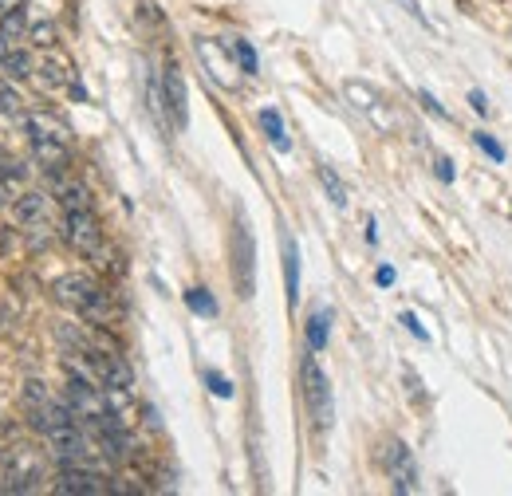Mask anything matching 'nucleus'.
<instances>
[{
  "instance_id": "nucleus-24",
  "label": "nucleus",
  "mask_w": 512,
  "mask_h": 496,
  "mask_svg": "<svg viewBox=\"0 0 512 496\" xmlns=\"http://www.w3.org/2000/svg\"><path fill=\"white\" fill-rule=\"evenodd\" d=\"M233 52H237V63H241V71H245V75H256L253 44H249V40H237V44H233Z\"/></svg>"
},
{
  "instance_id": "nucleus-11",
  "label": "nucleus",
  "mask_w": 512,
  "mask_h": 496,
  "mask_svg": "<svg viewBox=\"0 0 512 496\" xmlns=\"http://www.w3.org/2000/svg\"><path fill=\"white\" fill-rule=\"evenodd\" d=\"M284 288H288V304L296 308L300 300V248L284 233Z\"/></svg>"
},
{
  "instance_id": "nucleus-4",
  "label": "nucleus",
  "mask_w": 512,
  "mask_h": 496,
  "mask_svg": "<svg viewBox=\"0 0 512 496\" xmlns=\"http://www.w3.org/2000/svg\"><path fill=\"white\" fill-rule=\"evenodd\" d=\"M233 280L241 300H249L256 292V241L245 221H237V233H233Z\"/></svg>"
},
{
  "instance_id": "nucleus-3",
  "label": "nucleus",
  "mask_w": 512,
  "mask_h": 496,
  "mask_svg": "<svg viewBox=\"0 0 512 496\" xmlns=\"http://www.w3.org/2000/svg\"><path fill=\"white\" fill-rule=\"evenodd\" d=\"M300 382H304V402H308V414L316 422V430L331 426V386H327V374L316 363V351H308L300 359Z\"/></svg>"
},
{
  "instance_id": "nucleus-23",
  "label": "nucleus",
  "mask_w": 512,
  "mask_h": 496,
  "mask_svg": "<svg viewBox=\"0 0 512 496\" xmlns=\"http://www.w3.org/2000/svg\"><path fill=\"white\" fill-rule=\"evenodd\" d=\"M473 142H477V146H481V150H485V154H489L493 162H505V146H501V142H497L493 134H485V130H477V134H473Z\"/></svg>"
},
{
  "instance_id": "nucleus-32",
  "label": "nucleus",
  "mask_w": 512,
  "mask_h": 496,
  "mask_svg": "<svg viewBox=\"0 0 512 496\" xmlns=\"http://www.w3.org/2000/svg\"><path fill=\"white\" fill-rule=\"evenodd\" d=\"M0 8H24V0H0Z\"/></svg>"
},
{
  "instance_id": "nucleus-1",
  "label": "nucleus",
  "mask_w": 512,
  "mask_h": 496,
  "mask_svg": "<svg viewBox=\"0 0 512 496\" xmlns=\"http://www.w3.org/2000/svg\"><path fill=\"white\" fill-rule=\"evenodd\" d=\"M56 300L71 308L75 315H83V319H91L95 327H111V304H107V292L91 280V276H83V272H67L56 280Z\"/></svg>"
},
{
  "instance_id": "nucleus-26",
  "label": "nucleus",
  "mask_w": 512,
  "mask_h": 496,
  "mask_svg": "<svg viewBox=\"0 0 512 496\" xmlns=\"http://www.w3.org/2000/svg\"><path fill=\"white\" fill-rule=\"evenodd\" d=\"M398 323H402V327H406V331H410L414 339H422V343H430V331H426V327L418 323V315H414V311H402V315H398Z\"/></svg>"
},
{
  "instance_id": "nucleus-18",
  "label": "nucleus",
  "mask_w": 512,
  "mask_h": 496,
  "mask_svg": "<svg viewBox=\"0 0 512 496\" xmlns=\"http://www.w3.org/2000/svg\"><path fill=\"white\" fill-rule=\"evenodd\" d=\"M28 178V166L24 162H16V158H0V182L4 186H20Z\"/></svg>"
},
{
  "instance_id": "nucleus-30",
  "label": "nucleus",
  "mask_w": 512,
  "mask_h": 496,
  "mask_svg": "<svg viewBox=\"0 0 512 496\" xmlns=\"http://www.w3.org/2000/svg\"><path fill=\"white\" fill-rule=\"evenodd\" d=\"M469 103H473V111H477V115H489V103H485V95H481V91H469Z\"/></svg>"
},
{
  "instance_id": "nucleus-29",
  "label": "nucleus",
  "mask_w": 512,
  "mask_h": 496,
  "mask_svg": "<svg viewBox=\"0 0 512 496\" xmlns=\"http://www.w3.org/2000/svg\"><path fill=\"white\" fill-rule=\"evenodd\" d=\"M375 284H379V288H390V284H394V268H390V264H383V268L375 272Z\"/></svg>"
},
{
  "instance_id": "nucleus-8",
  "label": "nucleus",
  "mask_w": 512,
  "mask_h": 496,
  "mask_svg": "<svg viewBox=\"0 0 512 496\" xmlns=\"http://www.w3.org/2000/svg\"><path fill=\"white\" fill-rule=\"evenodd\" d=\"M386 473L394 481V493H414L418 489V465H414V457L402 441L386 445Z\"/></svg>"
},
{
  "instance_id": "nucleus-19",
  "label": "nucleus",
  "mask_w": 512,
  "mask_h": 496,
  "mask_svg": "<svg viewBox=\"0 0 512 496\" xmlns=\"http://www.w3.org/2000/svg\"><path fill=\"white\" fill-rule=\"evenodd\" d=\"M320 182H323V189H327V197L343 209V205H347V193H343V182L335 178V170H331V166H320Z\"/></svg>"
},
{
  "instance_id": "nucleus-15",
  "label": "nucleus",
  "mask_w": 512,
  "mask_h": 496,
  "mask_svg": "<svg viewBox=\"0 0 512 496\" xmlns=\"http://www.w3.org/2000/svg\"><path fill=\"white\" fill-rule=\"evenodd\" d=\"M327 331H331V315L327 311H312L304 335H308V351H323L327 347Z\"/></svg>"
},
{
  "instance_id": "nucleus-10",
  "label": "nucleus",
  "mask_w": 512,
  "mask_h": 496,
  "mask_svg": "<svg viewBox=\"0 0 512 496\" xmlns=\"http://www.w3.org/2000/svg\"><path fill=\"white\" fill-rule=\"evenodd\" d=\"M48 186H52V197H60V205L64 209H91V193L83 182H75V178H67L64 174H48Z\"/></svg>"
},
{
  "instance_id": "nucleus-27",
  "label": "nucleus",
  "mask_w": 512,
  "mask_h": 496,
  "mask_svg": "<svg viewBox=\"0 0 512 496\" xmlns=\"http://www.w3.org/2000/svg\"><path fill=\"white\" fill-rule=\"evenodd\" d=\"M418 99H422V107H426V111H430V115H434V119H449V115H446V107H442V103H438V99H434V95H430V91H422V95H418Z\"/></svg>"
},
{
  "instance_id": "nucleus-6",
  "label": "nucleus",
  "mask_w": 512,
  "mask_h": 496,
  "mask_svg": "<svg viewBox=\"0 0 512 496\" xmlns=\"http://www.w3.org/2000/svg\"><path fill=\"white\" fill-rule=\"evenodd\" d=\"M36 481H44L40 457H36L32 449H24V445L12 449V457H8V489H12V493H32Z\"/></svg>"
},
{
  "instance_id": "nucleus-12",
  "label": "nucleus",
  "mask_w": 512,
  "mask_h": 496,
  "mask_svg": "<svg viewBox=\"0 0 512 496\" xmlns=\"http://www.w3.org/2000/svg\"><path fill=\"white\" fill-rule=\"evenodd\" d=\"M44 213H48V197H44V193H24V197L12 205V217H16L20 225H40Z\"/></svg>"
},
{
  "instance_id": "nucleus-5",
  "label": "nucleus",
  "mask_w": 512,
  "mask_h": 496,
  "mask_svg": "<svg viewBox=\"0 0 512 496\" xmlns=\"http://www.w3.org/2000/svg\"><path fill=\"white\" fill-rule=\"evenodd\" d=\"M52 489H56V493H64V496H71V493L75 496H99V493H111V481H103V473H95L91 465H64Z\"/></svg>"
},
{
  "instance_id": "nucleus-21",
  "label": "nucleus",
  "mask_w": 512,
  "mask_h": 496,
  "mask_svg": "<svg viewBox=\"0 0 512 496\" xmlns=\"http://www.w3.org/2000/svg\"><path fill=\"white\" fill-rule=\"evenodd\" d=\"M28 40H32L36 48H52V44H56V24H52V20H40V24H32Z\"/></svg>"
},
{
  "instance_id": "nucleus-14",
  "label": "nucleus",
  "mask_w": 512,
  "mask_h": 496,
  "mask_svg": "<svg viewBox=\"0 0 512 496\" xmlns=\"http://www.w3.org/2000/svg\"><path fill=\"white\" fill-rule=\"evenodd\" d=\"M28 32H32V28H28L24 8H4V16H0V36H4V40H12V44H20Z\"/></svg>"
},
{
  "instance_id": "nucleus-9",
  "label": "nucleus",
  "mask_w": 512,
  "mask_h": 496,
  "mask_svg": "<svg viewBox=\"0 0 512 496\" xmlns=\"http://www.w3.org/2000/svg\"><path fill=\"white\" fill-rule=\"evenodd\" d=\"M32 138V154L36 162H44L48 174H64L71 166V150H67L64 138H52V134H28Z\"/></svg>"
},
{
  "instance_id": "nucleus-16",
  "label": "nucleus",
  "mask_w": 512,
  "mask_h": 496,
  "mask_svg": "<svg viewBox=\"0 0 512 496\" xmlns=\"http://www.w3.org/2000/svg\"><path fill=\"white\" fill-rule=\"evenodd\" d=\"M0 67H4L12 79H28V75H32V60H28V52H20V48H12V52L0 60Z\"/></svg>"
},
{
  "instance_id": "nucleus-7",
  "label": "nucleus",
  "mask_w": 512,
  "mask_h": 496,
  "mask_svg": "<svg viewBox=\"0 0 512 496\" xmlns=\"http://www.w3.org/2000/svg\"><path fill=\"white\" fill-rule=\"evenodd\" d=\"M162 99H166V111L178 130H186L190 123V103H186V75L178 63H166V75H162Z\"/></svg>"
},
{
  "instance_id": "nucleus-25",
  "label": "nucleus",
  "mask_w": 512,
  "mask_h": 496,
  "mask_svg": "<svg viewBox=\"0 0 512 496\" xmlns=\"http://www.w3.org/2000/svg\"><path fill=\"white\" fill-rule=\"evenodd\" d=\"M205 386H209L217 398H233V382L221 371H205Z\"/></svg>"
},
{
  "instance_id": "nucleus-2",
  "label": "nucleus",
  "mask_w": 512,
  "mask_h": 496,
  "mask_svg": "<svg viewBox=\"0 0 512 496\" xmlns=\"http://www.w3.org/2000/svg\"><path fill=\"white\" fill-rule=\"evenodd\" d=\"M64 241L75 252L91 256L95 264H107L103 256V229H99V217L91 209H64Z\"/></svg>"
},
{
  "instance_id": "nucleus-13",
  "label": "nucleus",
  "mask_w": 512,
  "mask_h": 496,
  "mask_svg": "<svg viewBox=\"0 0 512 496\" xmlns=\"http://www.w3.org/2000/svg\"><path fill=\"white\" fill-rule=\"evenodd\" d=\"M260 126H264L268 142H272L280 154H288V150H292V138H288V130H284V119H280V111H276V107H264V111H260Z\"/></svg>"
},
{
  "instance_id": "nucleus-28",
  "label": "nucleus",
  "mask_w": 512,
  "mask_h": 496,
  "mask_svg": "<svg viewBox=\"0 0 512 496\" xmlns=\"http://www.w3.org/2000/svg\"><path fill=\"white\" fill-rule=\"evenodd\" d=\"M44 79H48V87H60L64 83V67L60 63H44Z\"/></svg>"
},
{
  "instance_id": "nucleus-22",
  "label": "nucleus",
  "mask_w": 512,
  "mask_h": 496,
  "mask_svg": "<svg viewBox=\"0 0 512 496\" xmlns=\"http://www.w3.org/2000/svg\"><path fill=\"white\" fill-rule=\"evenodd\" d=\"M24 402H28V410H40V406H48L52 402V394L44 390V382H24Z\"/></svg>"
},
{
  "instance_id": "nucleus-31",
  "label": "nucleus",
  "mask_w": 512,
  "mask_h": 496,
  "mask_svg": "<svg viewBox=\"0 0 512 496\" xmlns=\"http://www.w3.org/2000/svg\"><path fill=\"white\" fill-rule=\"evenodd\" d=\"M438 178H442V182H453V162H449V158H438Z\"/></svg>"
},
{
  "instance_id": "nucleus-20",
  "label": "nucleus",
  "mask_w": 512,
  "mask_h": 496,
  "mask_svg": "<svg viewBox=\"0 0 512 496\" xmlns=\"http://www.w3.org/2000/svg\"><path fill=\"white\" fill-rule=\"evenodd\" d=\"M0 115H8V119H24V107H20V95L8 87V83H0Z\"/></svg>"
},
{
  "instance_id": "nucleus-17",
  "label": "nucleus",
  "mask_w": 512,
  "mask_h": 496,
  "mask_svg": "<svg viewBox=\"0 0 512 496\" xmlns=\"http://www.w3.org/2000/svg\"><path fill=\"white\" fill-rule=\"evenodd\" d=\"M186 304H190V311H197V315H209V319L217 315V300H213L205 288H190V292H186Z\"/></svg>"
}]
</instances>
